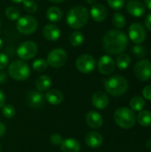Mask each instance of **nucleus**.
Returning <instances> with one entry per match:
<instances>
[{
  "mask_svg": "<svg viewBox=\"0 0 151 152\" xmlns=\"http://www.w3.org/2000/svg\"><path fill=\"white\" fill-rule=\"evenodd\" d=\"M62 11L57 6H51L46 11V17L52 22H59L62 19Z\"/></svg>",
  "mask_w": 151,
  "mask_h": 152,
  "instance_id": "23",
  "label": "nucleus"
},
{
  "mask_svg": "<svg viewBox=\"0 0 151 152\" xmlns=\"http://www.w3.org/2000/svg\"><path fill=\"white\" fill-rule=\"evenodd\" d=\"M45 98L39 91H30L26 97L27 104L33 109H40L44 104Z\"/></svg>",
  "mask_w": 151,
  "mask_h": 152,
  "instance_id": "13",
  "label": "nucleus"
},
{
  "mask_svg": "<svg viewBox=\"0 0 151 152\" xmlns=\"http://www.w3.org/2000/svg\"><path fill=\"white\" fill-rule=\"evenodd\" d=\"M80 148L79 142L73 138L66 139L61 144V150L62 152H79Z\"/></svg>",
  "mask_w": 151,
  "mask_h": 152,
  "instance_id": "21",
  "label": "nucleus"
},
{
  "mask_svg": "<svg viewBox=\"0 0 151 152\" xmlns=\"http://www.w3.org/2000/svg\"><path fill=\"white\" fill-rule=\"evenodd\" d=\"M2 113H3L4 118H13L15 116L16 110H15V108L12 105H11V104H4L2 107Z\"/></svg>",
  "mask_w": 151,
  "mask_h": 152,
  "instance_id": "31",
  "label": "nucleus"
},
{
  "mask_svg": "<svg viewBox=\"0 0 151 152\" xmlns=\"http://www.w3.org/2000/svg\"><path fill=\"white\" fill-rule=\"evenodd\" d=\"M0 25H1V22H0Z\"/></svg>",
  "mask_w": 151,
  "mask_h": 152,
  "instance_id": "48",
  "label": "nucleus"
},
{
  "mask_svg": "<svg viewBox=\"0 0 151 152\" xmlns=\"http://www.w3.org/2000/svg\"><path fill=\"white\" fill-rule=\"evenodd\" d=\"M89 16L90 13L87 8L83 5H76L68 12L66 20L70 28L79 29L87 23Z\"/></svg>",
  "mask_w": 151,
  "mask_h": 152,
  "instance_id": "2",
  "label": "nucleus"
},
{
  "mask_svg": "<svg viewBox=\"0 0 151 152\" xmlns=\"http://www.w3.org/2000/svg\"><path fill=\"white\" fill-rule=\"evenodd\" d=\"M50 141H51V142H52L53 145H55V146L61 145V144L62 143V142H63L62 137H61L60 134H53V135H51Z\"/></svg>",
  "mask_w": 151,
  "mask_h": 152,
  "instance_id": "36",
  "label": "nucleus"
},
{
  "mask_svg": "<svg viewBox=\"0 0 151 152\" xmlns=\"http://www.w3.org/2000/svg\"><path fill=\"white\" fill-rule=\"evenodd\" d=\"M146 148H147L149 151H151V140L150 141H149V142L146 143Z\"/></svg>",
  "mask_w": 151,
  "mask_h": 152,
  "instance_id": "44",
  "label": "nucleus"
},
{
  "mask_svg": "<svg viewBox=\"0 0 151 152\" xmlns=\"http://www.w3.org/2000/svg\"><path fill=\"white\" fill-rule=\"evenodd\" d=\"M95 65V60L90 54H81L76 61V67L77 70L84 74L91 73L94 69Z\"/></svg>",
  "mask_w": 151,
  "mask_h": 152,
  "instance_id": "9",
  "label": "nucleus"
},
{
  "mask_svg": "<svg viewBox=\"0 0 151 152\" xmlns=\"http://www.w3.org/2000/svg\"><path fill=\"white\" fill-rule=\"evenodd\" d=\"M135 114L134 112L128 108L122 107L118 108L114 113V120L116 124L125 129L131 128L135 124Z\"/></svg>",
  "mask_w": 151,
  "mask_h": 152,
  "instance_id": "4",
  "label": "nucleus"
},
{
  "mask_svg": "<svg viewBox=\"0 0 151 152\" xmlns=\"http://www.w3.org/2000/svg\"><path fill=\"white\" fill-rule=\"evenodd\" d=\"M6 78H7L6 73L3 72V71H0V84H4L6 81Z\"/></svg>",
  "mask_w": 151,
  "mask_h": 152,
  "instance_id": "40",
  "label": "nucleus"
},
{
  "mask_svg": "<svg viewBox=\"0 0 151 152\" xmlns=\"http://www.w3.org/2000/svg\"><path fill=\"white\" fill-rule=\"evenodd\" d=\"M5 104V95L2 90H0V108H2Z\"/></svg>",
  "mask_w": 151,
  "mask_h": 152,
  "instance_id": "39",
  "label": "nucleus"
},
{
  "mask_svg": "<svg viewBox=\"0 0 151 152\" xmlns=\"http://www.w3.org/2000/svg\"><path fill=\"white\" fill-rule=\"evenodd\" d=\"M145 27L149 30H151V13H149L145 19Z\"/></svg>",
  "mask_w": 151,
  "mask_h": 152,
  "instance_id": "38",
  "label": "nucleus"
},
{
  "mask_svg": "<svg viewBox=\"0 0 151 152\" xmlns=\"http://www.w3.org/2000/svg\"><path fill=\"white\" fill-rule=\"evenodd\" d=\"M107 3L114 10H120L125 6V0H107Z\"/></svg>",
  "mask_w": 151,
  "mask_h": 152,
  "instance_id": "34",
  "label": "nucleus"
},
{
  "mask_svg": "<svg viewBox=\"0 0 151 152\" xmlns=\"http://www.w3.org/2000/svg\"><path fill=\"white\" fill-rule=\"evenodd\" d=\"M0 149H1V147H0Z\"/></svg>",
  "mask_w": 151,
  "mask_h": 152,
  "instance_id": "49",
  "label": "nucleus"
},
{
  "mask_svg": "<svg viewBox=\"0 0 151 152\" xmlns=\"http://www.w3.org/2000/svg\"><path fill=\"white\" fill-rule=\"evenodd\" d=\"M109 102V96L106 93L102 91H98L94 93L92 96V103L93 105L99 110H104L108 107Z\"/></svg>",
  "mask_w": 151,
  "mask_h": 152,
  "instance_id": "15",
  "label": "nucleus"
},
{
  "mask_svg": "<svg viewBox=\"0 0 151 152\" xmlns=\"http://www.w3.org/2000/svg\"><path fill=\"white\" fill-rule=\"evenodd\" d=\"M17 55L22 61H28L36 56L37 53V45L33 41H25L17 48Z\"/></svg>",
  "mask_w": 151,
  "mask_h": 152,
  "instance_id": "7",
  "label": "nucleus"
},
{
  "mask_svg": "<svg viewBox=\"0 0 151 152\" xmlns=\"http://www.w3.org/2000/svg\"><path fill=\"white\" fill-rule=\"evenodd\" d=\"M2 47H3V40H2V38L0 37V50H1Z\"/></svg>",
  "mask_w": 151,
  "mask_h": 152,
  "instance_id": "47",
  "label": "nucleus"
},
{
  "mask_svg": "<svg viewBox=\"0 0 151 152\" xmlns=\"http://www.w3.org/2000/svg\"><path fill=\"white\" fill-rule=\"evenodd\" d=\"M52 86V79L46 75H42L38 77L36 80V87L39 92L48 91Z\"/></svg>",
  "mask_w": 151,
  "mask_h": 152,
  "instance_id": "22",
  "label": "nucleus"
},
{
  "mask_svg": "<svg viewBox=\"0 0 151 152\" xmlns=\"http://www.w3.org/2000/svg\"><path fill=\"white\" fill-rule=\"evenodd\" d=\"M104 86L109 94L114 97H119L127 91L128 82L124 77L115 75L104 80Z\"/></svg>",
  "mask_w": 151,
  "mask_h": 152,
  "instance_id": "3",
  "label": "nucleus"
},
{
  "mask_svg": "<svg viewBox=\"0 0 151 152\" xmlns=\"http://www.w3.org/2000/svg\"><path fill=\"white\" fill-rule=\"evenodd\" d=\"M43 36L46 40L55 42L61 37V30L55 24L50 23L44 27Z\"/></svg>",
  "mask_w": 151,
  "mask_h": 152,
  "instance_id": "16",
  "label": "nucleus"
},
{
  "mask_svg": "<svg viewBox=\"0 0 151 152\" xmlns=\"http://www.w3.org/2000/svg\"><path fill=\"white\" fill-rule=\"evenodd\" d=\"M50 2H52V3H61V2H63L64 0H49Z\"/></svg>",
  "mask_w": 151,
  "mask_h": 152,
  "instance_id": "45",
  "label": "nucleus"
},
{
  "mask_svg": "<svg viewBox=\"0 0 151 152\" xmlns=\"http://www.w3.org/2000/svg\"><path fill=\"white\" fill-rule=\"evenodd\" d=\"M45 100L52 105H59L63 101V94L57 89L48 90L44 95Z\"/></svg>",
  "mask_w": 151,
  "mask_h": 152,
  "instance_id": "20",
  "label": "nucleus"
},
{
  "mask_svg": "<svg viewBox=\"0 0 151 152\" xmlns=\"http://www.w3.org/2000/svg\"><path fill=\"white\" fill-rule=\"evenodd\" d=\"M128 45V39L125 34L117 29L108 31L102 40L104 50L110 54L122 53Z\"/></svg>",
  "mask_w": 151,
  "mask_h": 152,
  "instance_id": "1",
  "label": "nucleus"
},
{
  "mask_svg": "<svg viewBox=\"0 0 151 152\" xmlns=\"http://www.w3.org/2000/svg\"><path fill=\"white\" fill-rule=\"evenodd\" d=\"M85 122H86L87 126H90L91 128L97 129L102 126L103 119L100 113L92 110V111H89L85 115Z\"/></svg>",
  "mask_w": 151,
  "mask_h": 152,
  "instance_id": "18",
  "label": "nucleus"
},
{
  "mask_svg": "<svg viewBox=\"0 0 151 152\" xmlns=\"http://www.w3.org/2000/svg\"><path fill=\"white\" fill-rule=\"evenodd\" d=\"M38 23L35 17L31 15H25L20 17L16 22L17 30L23 35H30L33 34L37 28Z\"/></svg>",
  "mask_w": 151,
  "mask_h": 152,
  "instance_id": "6",
  "label": "nucleus"
},
{
  "mask_svg": "<svg viewBox=\"0 0 151 152\" xmlns=\"http://www.w3.org/2000/svg\"><path fill=\"white\" fill-rule=\"evenodd\" d=\"M136 77L142 81H147L151 78V62L148 60H142L134 67Z\"/></svg>",
  "mask_w": 151,
  "mask_h": 152,
  "instance_id": "10",
  "label": "nucleus"
},
{
  "mask_svg": "<svg viewBox=\"0 0 151 152\" xmlns=\"http://www.w3.org/2000/svg\"><path fill=\"white\" fill-rule=\"evenodd\" d=\"M9 64V58L8 56L4 53H0V70L4 69Z\"/></svg>",
  "mask_w": 151,
  "mask_h": 152,
  "instance_id": "35",
  "label": "nucleus"
},
{
  "mask_svg": "<svg viewBox=\"0 0 151 152\" xmlns=\"http://www.w3.org/2000/svg\"><path fill=\"white\" fill-rule=\"evenodd\" d=\"M126 10L127 12L134 16V17H141L145 13V5L138 1V0H130L128 1L127 4H126Z\"/></svg>",
  "mask_w": 151,
  "mask_h": 152,
  "instance_id": "17",
  "label": "nucleus"
},
{
  "mask_svg": "<svg viewBox=\"0 0 151 152\" xmlns=\"http://www.w3.org/2000/svg\"><path fill=\"white\" fill-rule=\"evenodd\" d=\"M22 3L26 12L29 13H35L37 11V4L34 0H24Z\"/></svg>",
  "mask_w": 151,
  "mask_h": 152,
  "instance_id": "32",
  "label": "nucleus"
},
{
  "mask_svg": "<svg viewBox=\"0 0 151 152\" xmlns=\"http://www.w3.org/2000/svg\"><path fill=\"white\" fill-rule=\"evenodd\" d=\"M8 73L12 78L17 81H24L29 77L30 69L24 61L16 60L10 63L8 67Z\"/></svg>",
  "mask_w": 151,
  "mask_h": 152,
  "instance_id": "5",
  "label": "nucleus"
},
{
  "mask_svg": "<svg viewBox=\"0 0 151 152\" xmlns=\"http://www.w3.org/2000/svg\"><path fill=\"white\" fill-rule=\"evenodd\" d=\"M129 37L133 42L141 44L146 38V29L141 23H133L129 28Z\"/></svg>",
  "mask_w": 151,
  "mask_h": 152,
  "instance_id": "11",
  "label": "nucleus"
},
{
  "mask_svg": "<svg viewBox=\"0 0 151 152\" xmlns=\"http://www.w3.org/2000/svg\"><path fill=\"white\" fill-rule=\"evenodd\" d=\"M85 40L84 35L80 31H75L69 36V43L74 47H78L83 45Z\"/></svg>",
  "mask_w": 151,
  "mask_h": 152,
  "instance_id": "25",
  "label": "nucleus"
},
{
  "mask_svg": "<svg viewBox=\"0 0 151 152\" xmlns=\"http://www.w3.org/2000/svg\"><path fill=\"white\" fill-rule=\"evenodd\" d=\"M11 1L13 3H16V4H20V3H22L24 0H11Z\"/></svg>",
  "mask_w": 151,
  "mask_h": 152,
  "instance_id": "46",
  "label": "nucleus"
},
{
  "mask_svg": "<svg viewBox=\"0 0 151 152\" xmlns=\"http://www.w3.org/2000/svg\"><path fill=\"white\" fill-rule=\"evenodd\" d=\"M103 142L102 135L97 132H90L85 136V143L90 148L96 149L101 146Z\"/></svg>",
  "mask_w": 151,
  "mask_h": 152,
  "instance_id": "19",
  "label": "nucleus"
},
{
  "mask_svg": "<svg viewBox=\"0 0 151 152\" xmlns=\"http://www.w3.org/2000/svg\"><path fill=\"white\" fill-rule=\"evenodd\" d=\"M145 106V101L141 96H135L130 101V108L134 111H141Z\"/></svg>",
  "mask_w": 151,
  "mask_h": 152,
  "instance_id": "27",
  "label": "nucleus"
},
{
  "mask_svg": "<svg viewBox=\"0 0 151 152\" xmlns=\"http://www.w3.org/2000/svg\"><path fill=\"white\" fill-rule=\"evenodd\" d=\"M90 15L93 20L96 22H102L106 20L108 16L107 8L101 4H95L92 6L90 11Z\"/></svg>",
  "mask_w": 151,
  "mask_h": 152,
  "instance_id": "14",
  "label": "nucleus"
},
{
  "mask_svg": "<svg viewBox=\"0 0 151 152\" xmlns=\"http://www.w3.org/2000/svg\"><path fill=\"white\" fill-rule=\"evenodd\" d=\"M137 120L139 124L142 126H151V112L148 110H142L137 116Z\"/></svg>",
  "mask_w": 151,
  "mask_h": 152,
  "instance_id": "26",
  "label": "nucleus"
},
{
  "mask_svg": "<svg viewBox=\"0 0 151 152\" xmlns=\"http://www.w3.org/2000/svg\"><path fill=\"white\" fill-rule=\"evenodd\" d=\"M117 66L119 69L123 70L129 67L131 63V58L128 54L126 53H119V55L117 58Z\"/></svg>",
  "mask_w": 151,
  "mask_h": 152,
  "instance_id": "24",
  "label": "nucleus"
},
{
  "mask_svg": "<svg viewBox=\"0 0 151 152\" xmlns=\"http://www.w3.org/2000/svg\"><path fill=\"white\" fill-rule=\"evenodd\" d=\"M4 14H5V17L10 20H17L20 16V11L14 6H8L5 9Z\"/></svg>",
  "mask_w": 151,
  "mask_h": 152,
  "instance_id": "28",
  "label": "nucleus"
},
{
  "mask_svg": "<svg viewBox=\"0 0 151 152\" xmlns=\"http://www.w3.org/2000/svg\"><path fill=\"white\" fill-rule=\"evenodd\" d=\"M142 94H143L144 98L151 101V86H148L144 87V89L142 91Z\"/></svg>",
  "mask_w": 151,
  "mask_h": 152,
  "instance_id": "37",
  "label": "nucleus"
},
{
  "mask_svg": "<svg viewBox=\"0 0 151 152\" xmlns=\"http://www.w3.org/2000/svg\"><path fill=\"white\" fill-rule=\"evenodd\" d=\"M5 130H6L5 126H4L2 122H0V137H1V136H3V135L4 134Z\"/></svg>",
  "mask_w": 151,
  "mask_h": 152,
  "instance_id": "41",
  "label": "nucleus"
},
{
  "mask_svg": "<svg viewBox=\"0 0 151 152\" xmlns=\"http://www.w3.org/2000/svg\"><path fill=\"white\" fill-rule=\"evenodd\" d=\"M96 1H97V0H86V2H87L89 4H91V5L95 4H96Z\"/></svg>",
  "mask_w": 151,
  "mask_h": 152,
  "instance_id": "43",
  "label": "nucleus"
},
{
  "mask_svg": "<svg viewBox=\"0 0 151 152\" xmlns=\"http://www.w3.org/2000/svg\"><path fill=\"white\" fill-rule=\"evenodd\" d=\"M47 66H48L47 61L44 59H36L32 63L33 69L35 71H37V72H42V71L45 70Z\"/></svg>",
  "mask_w": 151,
  "mask_h": 152,
  "instance_id": "29",
  "label": "nucleus"
},
{
  "mask_svg": "<svg viewBox=\"0 0 151 152\" xmlns=\"http://www.w3.org/2000/svg\"><path fill=\"white\" fill-rule=\"evenodd\" d=\"M112 22H113V25L116 28H124V26L125 25V16L123 14H121L119 12H117V13H115L113 15Z\"/></svg>",
  "mask_w": 151,
  "mask_h": 152,
  "instance_id": "30",
  "label": "nucleus"
},
{
  "mask_svg": "<svg viewBox=\"0 0 151 152\" xmlns=\"http://www.w3.org/2000/svg\"><path fill=\"white\" fill-rule=\"evenodd\" d=\"M132 53L136 56V57H144L147 53V50L143 45H134L132 49Z\"/></svg>",
  "mask_w": 151,
  "mask_h": 152,
  "instance_id": "33",
  "label": "nucleus"
},
{
  "mask_svg": "<svg viewBox=\"0 0 151 152\" xmlns=\"http://www.w3.org/2000/svg\"><path fill=\"white\" fill-rule=\"evenodd\" d=\"M67 53L61 48H55L52 50L47 55V64L52 68L57 69L62 67L67 61Z\"/></svg>",
  "mask_w": 151,
  "mask_h": 152,
  "instance_id": "8",
  "label": "nucleus"
},
{
  "mask_svg": "<svg viewBox=\"0 0 151 152\" xmlns=\"http://www.w3.org/2000/svg\"><path fill=\"white\" fill-rule=\"evenodd\" d=\"M144 1H145L146 6H147L149 9H150L151 10V0H144Z\"/></svg>",
  "mask_w": 151,
  "mask_h": 152,
  "instance_id": "42",
  "label": "nucleus"
},
{
  "mask_svg": "<svg viewBox=\"0 0 151 152\" xmlns=\"http://www.w3.org/2000/svg\"><path fill=\"white\" fill-rule=\"evenodd\" d=\"M116 63L111 56L103 55L98 61V69L103 75H109L115 70Z\"/></svg>",
  "mask_w": 151,
  "mask_h": 152,
  "instance_id": "12",
  "label": "nucleus"
}]
</instances>
